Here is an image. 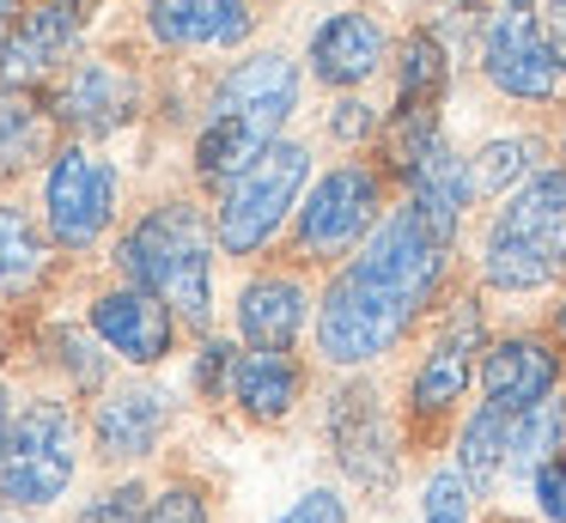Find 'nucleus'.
I'll list each match as a JSON object with an SVG mask.
<instances>
[{
    "mask_svg": "<svg viewBox=\"0 0 566 523\" xmlns=\"http://www.w3.org/2000/svg\"><path fill=\"white\" fill-rule=\"evenodd\" d=\"M481 67H488V80L500 85L505 97H524V104H548L566 85V67L548 43V24L524 7L493 12L488 43H481Z\"/></svg>",
    "mask_w": 566,
    "mask_h": 523,
    "instance_id": "obj_6",
    "label": "nucleus"
},
{
    "mask_svg": "<svg viewBox=\"0 0 566 523\" xmlns=\"http://www.w3.org/2000/svg\"><path fill=\"white\" fill-rule=\"evenodd\" d=\"M554 323H560V335H566V299H560V316H554Z\"/></svg>",
    "mask_w": 566,
    "mask_h": 523,
    "instance_id": "obj_38",
    "label": "nucleus"
},
{
    "mask_svg": "<svg viewBox=\"0 0 566 523\" xmlns=\"http://www.w3.org/2000/svg\"><path fill=\"white\" fill-rule=\"evenodd\" d=\"M384 201V177L371 165H335L298 207V250L305 255H342L371 231Z\"/></svg>",
    "mask_w": 566,
    "mask_h": 523,
    "instance_id": "obj_8",
    "label": "nucleus"
},
{
    "mask_svg": "<svg viewBox=\"0 0 566 523\" xmlns=\"http://www.w3.org/2000/svg\"><path fill=\"white\" fill-rule=\"evenodd\" d=\"M80 523H147V493H140L135 481L111 487V493H98L86 511H80Z\"/></svg>",
    "mask_w": 566,
    "mask_h": 523,
    "instance_id": "obj_29",
    "label": "nucleus"
},
{
    "mask_svg": "<svg viewBox=\"0 0 566 523\" xmlns=\"http://www.w3.org/2000/svg\"><path fill=\"white\" fill-rule=\"evenodd\" d=\"M469 481L457 469H439L427 481V499H420V511H427V523H469Z\"/></svg>",
    "mask_w": 566,
    "mask_h": 523,
    "instance_id": "obj_28",
    "label": "nucleus"
},
{
    "mask_svg": "<svg viewBox=\"0 0 566 523\" xmlns=\"http://www.w3.org/2000/svg\"><path fill=\"white\" fill-rule=\"evenodd\" d=\"M298 104V73L286 55H250L213 85V116L208 122H226V128L250 134L256 146H274L281 122L293 116Z\"/></svg>",
    "mask_w": 566,
    "mask_h": 523,
    "instance_id": "obj_9",
    "label": "nucleus"
},
{
    "mask_svg": "<svg viewBox=\"0 0 566 523\" xmlns=\"http://www.w3.org/2000/svg\"><path fill=\"white\" fill-rule=\"evenodd\" d=\"M481 274L500 292H536L566 274V170H536L481 243Z\"/></svg>",
    "mask_w": 566,
    "mask_h": 523,
    "instance_id": "obj_3",
    "label": "nucleus"
},
{
    "mask_svg": "<svg viewBox=\"0 0 566 523\" xmlns=\"http://www.w3.org/2000/svg\"><path fill=\"white\" fill-rule=\"evenodd\" d=\"M232 372H238L232 347H226V341H208V347H201V372H196V384H201V389H220Z\"/></svg>",
    "mask_w": 566,
    "mask_h": 523,
    "instance_id": "obj_33",
    "label": "nucleus"
},
{
    "mask_svg": "<svg viewBox=\"0 0 566 523\" xmlns=\"http://www.w3.org/2000/svg\"><path fill=\"white\" fill-rule=\"evenodd\" d=\"M123 274L140 292L165 299L171 316H184V323H208L213 316V238L196 207L184 201L153 207L123 238Z\"/></svg>",
    "mask_w": 566,
    "mask_h": 523,
    "instance_id": "obj_2",
    "label": "nucleus"
},
{
    "mask_svg": "<svg viewBox=\"0 0 566 523\" xmlns=\"http://www.w3.org/2000/svg\"><path fill=\"white\" fill-rule=\"evenodd\" d=\"M80 7L74 0H43V7H31L25 19H19L13 43H7V55H0V67H7V80H38V73L62 67L67 49L80 43Z\"/></svg>",
    "mask_w": 566,
    "mask_h": 523,
    "instance_id": "obj_17",
    "label": "nucleus"
},
{
    "mask_svg": "<svg viewBox=\"0 0 566 523\" xmlns=\"http://www.w3.org/2000/svg\"><path fill=\"white\" fill-rule=\"evenodd\" d=\"M7 432H13V426H7V389H0V450H7Z\"/></svg>",
    "mask_w": 566,
    "mask_h": 523,
    "instance_id": "obj_37",
    "label": "nucleus"
},
{
    "mask_svg": "<svg viewBox=\"0 0 566 523\" xmlns=\"http://www.w3.org/2000/svg\"><path fill=\"white\" fill-rule=\"evenodd\" d=\"M147 523H213V517H208V499L196 487H165L147 505Z\"/></svg>",
    "mask_w": 566,
    "mask_h": 523,
    "instance_id": "obj_30",
    "label": "nucleus"
},
{
    "mask_svg": "<svg viewBox=\"0 0 566 523\" xmlns=\"http://www.w3.org/2000/svg\"><path fill=\"white\" fill-rule=\"evenodd\" d=\"M147 24L171 49H226L250 36V0H153Z\"/></svg>",
    "mask_w": 566,
    "mask_h": 523,
    "instance_id": "obj_15",
    "label": "nucleus"
},
{
    "mask_svg": "<svg viewBox=\"0 0 566 523\" xmlns=\"http://www.w3.org/2000/svg\"><path fill=\"white\" fill-rule=\"evenodd\" d=\"M43 213H50V238L62 250H86L104 238L116 213V170L104 158H92L86 146L55 153L50 182H43Z\"/></svg>",
    "mask_w": 566,
    "mask_h": 523,
    "instance_id": "obj_7",
    "label": "nucleus"
},
{
    "mask_svg": "<svg viewBox=\"0 0 566 523\" xmlns=\"http://www.w3.org/2000/svg\"><path fill=\"white\" fill-rule=\"evenodd\" d=\"M43 274V238L19 207H0V304L31 292Z\"/></svg>",
    "mask_w": 566,
    "mask_h": 523,
    "instance_id": "obj_23",
    "label": "nucleus"
},
{
    "mask_svg": "<svg viewBox=\"0 0 566 523\" xmlns=\"http://www.w3.org/2000/svg\"><path fill=\"white\" fill-rule=\"evenodd\" d=\"M548 43H554V55H560V67H566V0H548Z\"/></svg>",
    "mask_w": 566,
    "mask_h": 523,
    "instance_id": "obj_35",
    "label": "nucleus"
},
{
    "mask_svg": "<svg viewBox=\"0 0 566 523\" xmlns=\"http://www.w3.org/2000/svg\"><path fill=\"white\" fill-rule=\"evenodd\" d=\"M560 444H566V408L542 401V408H530V414H517V420H512V462H505V469L536 474L542 462L560 457Z\"/></svg>",
    "mask_w": 566,
    "mask_h": 523,
    "instance_id": "obj_24",
    "label": "nucleus"
},
{
    "mask_svg": "<svg viewBox=\"0 0 566 523\" xmlns=\"http://www.w3.org/2000/svg\"><path fill=\"white\" fill-rule=\"evenodd\" d=\"M512 420L517 414H505V408H475L469 414L463 438H457V474L469 481V493H488V487L505 474V462H512Z\"/></svg>",
    "mask_w": 566,
    "mask_h": 523,
    "instance_id": "obj_21",
    "label": "nucleus"
},
{
    "mask_svg": "<svg viewBox=\"0 0 566 523\" xmlns=\"http://www.w3.org/2000/svg\"><path fill=\"white\" fill-rule=\"evenodd\" d=\"M13 31H19V0H0V55H7Z\"/></svg>",
    "mask_w": 566,
    "mask_h": 523,
    "instance_id": "obj_36",
    "label": "nucleus"
},
{
    "mask_svg": "<svg viewBox=\"0 0 566 523\" xmlns=\"http://www.w3.org/2000/svg\"><path fill=\"white\" fill-rule=\"evenodd\" d=\"M329 438L342 469L354 474L359 487H390L396 481V432L390 414H384V396L371 384H347L329 408Z\"/></svg>",
    "mask_w": 566,
    "mask_h": 523,
    "instance_id": "obj_10",
    "label": "nucleus"
},
{
    "mask_svg": "<svg viewBox=\"0 0 566 523\" xmlns=\"http://www.w3.org/2000/svg\"><path fill=\"white\" fill-rule=\"evenodd\" d=\"M55 116L74 122L80 134H111L135 116V80L116 61H80L55 92Z\"/></svg>",
    "mask_w": 566,
    "mask_h": 523,
    "instance_id": "obj_13",
    "label": "nucleus"
},
{
    "mask_svg": "<svg viewBox=\"0 0 566 523\" xmlns=\"http://www.w3.org/2000/svg\"><path fill=\"white\" fill-rule=\"evenodd\" d=\"M305 177H311V153H305V146L274 140L220 201V243H226V250H232V255H256L262 243L281 231V219L293 213Z\"/></svg>",
    "mask_w": 566,
    "mask_h": 523,
    "instance_id": "obj_4",
    "label": "nucleus"
},
{
    "mask_svg": "<svg viewBox=\"0 0 566 523\" xmlns=\"http://www.w3.org/2000/svg\"><path fill=\"white\" fill-rule=\"evenodd\" d=\"M530 487H536V505L548 523H566V450L554 462H542L536 474H530Z\"/></svg>",
    "mask_w": 566,
    "mask_h": 523,
    "instance_id": "obj_31",
    "label": "nucleus"
},
{
    "mask_svg": "<svg viewBox=\"0 0 566 523\" xmlns=\"http://www.w3.org/2000/svg\"><path fill=\"white\" fill-rule=\"evenodd\" d=\"M335 134H347V140H354V134H371V109L347 97V104H342V116H335Z\"/></svg>",
    "mask_w": 566,
    "mask_h": 523,
    "instance_id": "obj_34",
    "label": "nucleus"
},
{
    "mask_svg": "<svg viewBox=\"0 0 566 523\" xmlns=\"http://www.w3.org/2000/svg\"><path fill=\"white\" fill-rule=\"evenodd\" d=\"M536 170V140H524V134H505V140H488L475 158V189H512L517 177H530Z\"/></svg>",
    "mask_w": 566,
    "mask_h": 523,
    "instance_id": "obj_27",
    "label": "nucleus"
},
{
    "mask_svg": "<svg viewBox=\"0 0 566 523\" xmlns=\"http://www.w3.org/2000/svg\"><path fill=\"white\" fill-rule=\"evenodd\" d=\"M305 304L311 299L293 274H262L238 299V328H244V341L256 353H286L298 341V328H305Z\"/></svg>",
    "mask_w": 566,
    "mask_h": 523,
    "instance_id": "obj_18",
    "label": "nucleus"
},
{
    "mask_svg": "<svg viewBox=\"0 0 566 523\" xmlns=\"http://www.w3.org/2000/svg\"><path fill=\"white\" fill-rule=\"evenodd\" d=\"M512 7H524V0H512Z\"/></svg>",
    "mask_w": 566,
    "mask_h": 523,
    "instance_id": "obj_39",
    "label": "nucleus"
},
{
    "mask_svg": "<svg viewBox=\"0 0 566 523\" xmlns=\"http://www.w3.org/2000/svg\"><path fill=\"white\" fill-rule=\"evenodd\" d=\"M475 328H481V316L469 311H457L451 323H444V335L432 341V353L420 359V372H415V408L420 414H444L451 401H463V389H469V347H475Z\"/></svg>",
    "mask_w": 566,
    "mask_h": 523,
    "instance_id": "obj_19",
    "label": "nucleus"
},
{
    "mask_svg": "<svg viewBox=\"0 0 566 523\" xmlns=\"http://www.w3.org/2000/svg\"><path fill=\"white\" fill-rule=\"evenodd\" d=\"M165 420H171V408H165L159 389H116L111 401L98 408V450L104 457H153V444H159Z\"/></svg>",
    "mask_w": 566,
    "mask_h": 523,
    "instance_id": "obj_20",
    "label": "nucleus"
},
{
    "mask_svg": "<svg viewBox=\"0 0 566 523\" xmlns=\"http://www.w3.org/2000/svg\"><path fill=\"white\" fill-rule=\"evenodd\" d=\"M384 67V24L366 12H335L311 31V73L323 85H359Z\"/></svg>",
    "mask_w": 566,
    "mask_h": 523,
    "instance_id": "obj_14",
    "label": "nucleus"
},
{
    "mask_svg": "<svg viewBox=\"0 0 566 523\" xmlns=\"http://www.w3.org/2000/svg\"><path fill=\"white\" fill-rule=\"evenodd\" d=\"M444 92V49L432 36L402 43V109H432Z\"/></svg>",
    "mask_w": 566,
    "mask_h": 523,
    "instance_id": "obj_26",
    "label": "nucleus"
},
{
    "mask_svg": "<svg viewBox=\"0 0 566 523\" xmlns=\"http://www.w3.org/2000/svg\"><path fill=\"white\" fill-rule=\"evenodd\" d=\"M274 523H347V505L329 493V487H317V493H305L286 517H274Z\"/></svg>",
    "mask_w": 566,
    "mask_h": 523,
    "instance_id": "obj_32",
    "label": "nucleus"
},
{
    "mask_svg": "<svg viewBox=\"0 0 566 523\" xmlns=\"http://www.w3.org/2000/svg\"><path fill=\"white\" fill-rule=\"evenodd\" d=\"M74 481V420L55 401H31L0 450V499L7 505H50Z\"/></svg>",
    "mask_w": 566,
    "mask_h": 523,
    "instance_id": "obj_5",
    "label": "nucleus"
},
{
    "mask_svg": "<svg viewBox=\"0 0 566 523\" xmlns=\"http://www.w3.org/2000/svg\"><path fill=\"white\" fill-rule=\"evenodd\" d=\"M92 328H98V335L111 341L128 365H153V359H165V353H171L177 316H171V304L153 299V292L116 286V292H104V299L92 304Z\"/></svg>",
    "mask_w": 566,
    "mask_h": 523,
    "instance_id": "obj_12",
    "label": "nucleus"
},
{
    "mask_svg": "<svg viewBox=\"0 0 566 523\" xmlns=\"http://www.w3.org/2000/svg\"><path fill=\"white\" fill-rule=\"evenodd\" d=\"M402 177H408V213L451 243L457 219H463V207H469V189H475V170H469L463 158L439 140L420 165H408Z\"/></svg>",
    "mask_w": 566,
    "mask_h": 523,
    "instance_id": "obj_16",
    "label": "nucleus"
},
{
    "mask_svg": "<svg viewBox=\"0 0 566 523\" xmlns=\"http://www.w3.org/2000/svg\"><path fill=\"white\" fill-rule=\"evenodd\" d=\"M43 153V109L25 92H0V177L25 170Z\"/></svg>",
    "mask_w": 566,
    "mask_h": 523,
    "instance_id": "obj_25",
    "label": "nucleus"
},
{
    "mask_svg": "<svg viewBox=\"0 0 566 523\" xmlns=\"http://www.w3.org/2000/svg\"><path fill=\"white\" fill-rule=\"evenodd\" d=\"M444 250L451 243L427 231L415 213H390L371 243L329 280L317 311V353L329 365H366L390 353L420 316V304L439 292L444 280Z\"/></svg>",
    "mask_w": 566,
    "mask_h": 523,
    "instance_id": "obj_1",
    "label": "nucleus"
},
{
    "mask_svg": "<svg viewBox=\"0 0 566 523\" xmlns=\"http://www.w3.org/2000/svg\"><path fill=\"white\" fill-rule=\"evenodd\" d=\"M232 396L244 401L250 420H281L298 401V365L286 353H244L232 372Z\"/></svg>",
    "mask_w": 566,
    "mask_h": 523,
    "instance_id": "obj_22",
    "label": "nucleus"
},
{
    "mask_svg": "<svg viewBox=\"0 0 566 523\" xmlns=\"http://www.w3.org/2000/svg\"><path fill=\"white\" fill-rule=\"evenodd\" d=\"M560 384V353L548 347L542 335H512L493 341L488 359H481V389H488V408L505 414H530L554 396Z\"/></svg>",
    "mask_w": 566,
    "mask_h": 523,
    "instance_id": "obj_11",
    "label": "nucleus"
}]
</instances>
